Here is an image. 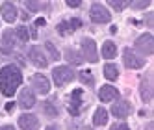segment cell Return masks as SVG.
<instances>
[{
  "mask_svg": "<svg viewBox=\"0 0 154 130\" xmlns=\"http://www.w3.org/2000/svg\"><path fill=\"white\" fill-rule=\"evenodd\" d=\"M20 84H23V73L17 65H4L0 69V91H2V95L13 97Z\"/></svg>",
  "mask_w": 154,
  "mask_h": 130,
  "instance_id": "obj_1",
  "label": "cell"
},
{
  "mask_svg": "<svg viewBox=\"0 0 154 130\" xmlns=\"http://www.w3.org/2000/svg\"><path fill=\"white\" fill-rule=\"evenodd\" d=\"M52 78L56 85H65L69 84L71 80H74V71L71 67H65V65H60L52 71Z\"/></svg>",
  "mask_w": 154,
  "mask_h": 130,
  "instance_id": "obj_2",
  "label": "cell"
},
{
  "mask_svg": "<svg viewBox=\"0 0 154 130\" xmlns=\"http://www.w3.org/2000/svg\"><path fill=\"white\" fill-rule=\"evenodd\" d=\"M134 48H136L139 54H143V56H150V54L154 52V37H152L150 34L139 36V37L136 39Z\"/></svg>",
  "mask_w": 154,
  "mask_h": 130,
  "instance_id": "obj_3",
  "label": "cell"
},
{
  "mask_svg": "<svg viewBox=\"0 0 154 130\" xmlns=\"http://www.w3.org/2000/svg\"><path fill=\"white\" fill-rule=\"evenodd\" d=\"M89 17L93 23L97 24H104V23H109V19H112V15H109V11L102 6V4H93L91 9H89Z\"/></svg>",
  "mask_w": 154,
  "mask_h": 130,
  "instance_id": "obj_4",
  "label": "cell"
},
{
  "mask_svg": "<svg viewBox=\"0 0 154 130\" xmlns=\"http://www.w3.org/2000/svg\"><path fill=\"white\" fill-rule=\"evenodd\" d=\"M82 52H84L85 60L89 61V63H97V61H98V56H97V45H95L93 39H89V37L82 39Z\"/></svg>",
  "mask_w": 154,
  "mask_h": 130,
  "instance_id": "obj_5",
  "label": "cell"
},
{
  "mask_svg": "<svg viewBox=\"0 0 154 130\" xmlns=\"http://www.w3.org/2000/svg\"><path fill=\"white\" fill-rule=\"evenodd\" d=\"M28 58H30V61H32V63L37 65V67H41V69H45L47 65H48L47 56L43 54V50H41L39 47H32V48L28 50Z\"/></svg>",
  "mask_w": 154,
  "mask_h": 130,
  "instance_id": "obj_6",
  "label": "cell"
},
{
  "mask_svg": "<svg viewBox=\"0 0 154 130\" xmlns=\"http://www.w3.org/2000/svg\"><path fill=\"white\" fill-rule=\"evenodd\" d=\"M123 61H125V65H126L128 69H139V67L145 65V60H141L139 56H136L130 48H125V52H123Z\"/></svg>",
  "mask_w": 154,
  "mask_h": 130,
  "instance_id": "obj_7",
  "label": "cell"
},
{
  "mask_svg": "<svg viewBox=\"0 0 154 130\" xmlns=\"http://www.w3.org/2000/svg\"><path fill=\"white\" fill-rule=\"evenodd\" d=\"M32 88L41 95H47L50 91V82H48L47 76H43V74H34V76H32Z\"/></svg>",
  "mask_w": 154,
  "mask_h": 130,
  "instance_id": "obj_8",
  "label": "cell"
},
{
  "mask_svg": "<svg viewBox=\"0 0 154 130\" xmlns=\"http://www.w3.org/2000/svg\"><path fill=\"white\" fill-rule=\"evenodd\" d=\"M82 26V20L80 19H71V20H61L58 24V34L60 36H67L71 32H76Z\"/></svg>",
  "mask_w": 154,
  "mask_h": 130,
  "instance_id": "obj_9",
  "label": "cell"
},
{
  "mask_svg": "<svg viewBox=\"0 0 154 130\" xmlns=\"http://www.w3.org/2000/svg\"><path fill=\"white\" fill-rule=\"evenodd\" d=\"M130 112H132V106H130L126 101H117V102L112 106V115L117 117V119H125V117H128Z\"/></svg>",
  "mask_w": 154,
  "mask_h": 130,
  "instance_id": "obj_10",
  "label": "cell"
},
{
  "mask_svg": "<svg viewBox=\"0 0 154 130\" xmlns=\"http://www.w3.org/2000/svg\"><path fill=\"white\" fill-rule=\"evenodd\" d=\"M15 43H17V37H15V32H11V30H8V32H4V36H2V39H0V50L2 52H6V54H9L13 50V47H15Z\"/></svg>",
  "mask_w": 154,
  "mask_h": 130,
  "instance_id": "obj_11",
  "label": "cell"
},
{
  "mask_svg": "<svg viewBox=\"0 0 154 130\" xmlns=\"http://www.w3.org/2000/svg\"><path fill=\"white\" fill-rule=\"evenodd\" d=\"M19 126L23 130H37L39 128V119L32 113H23L19 117Z\"/></svg>",
  "mask_w": 154,
  "mask_h": 130,
  "instance_id": "obj_12",
  "label": "cell"
},
{
  "mask_svg": "<svg viewBox=\"0 0 154 130\" xmlns=\"http://www.w3.org/2000/svg\"><path fill=\"white\" fill-rule=\"evenodd\" d=\"M19 104L23 106V108H32L35 104V95H34V91H32L30 88H24L23 91H20V95H19Z\"/></svg>",
  "mask_w": 154,
  "mask_h": 130,
  "instance_id": "obj_13",
  "label": "cell"
},
{
  "mask_svg": "<svg viewBox=\"0 0 154 130\" xmlns=\"http://www.w3.org/2000/svg\"><path fill=\"white\" fill-rule=\"evenodd\" d=\"M0 11H2V17H4L6 23H15V19H17V8L11 2H2Z\"/></svg>",
  "mask_w": 154,
  "mask_h": 130,
  "instance_id": "obj_14",
  "label": "cell"
},
{
  "mask_svg": "<svg viewBox=\"0 0 154 130\" xmlns=\"http://www.w3.org/2000/svg\"><path fill=\"white\" fill-rule=\"evenodd\" d=\"M98 97H100V101H104V102L117 101L119 99V91L113 88V85H104V88H100V91H98Z\"/></svg>",
  "mask_w": 154,
  "mask_h": 130,
  "instance_id": "obj_15",
  "label": "cell"
},
{
  "mask_svg": "<svg viewBox=\"0 0 154 130\" xmlns=\"http://www.w3.org/2000/svg\"><path fill=\"white\" fill-rule=\"evenodd\" d=\"M139 89H141L143 101H145V102H150V99H152V85H150L149 76H147V78H143V82H141V85H139Z\"/></svg>",
  "mask_w": 154,
  "mask_h": 130,
  "instance_id": "obj_16",
  "label": "cell"
},
{
  "mask_svg": "<svg viewBox=\"0 0 154 130\" xmlns=\"http://www.w3.org/2000/svg\"><path fill=\"white\" fill-rule=\"evenodd\" d=\"M108 123V112L104 108H97L95 110V115H93V125L97 126H104Z\"/></svg>",
  "mask_w": 154,
  "mask_h": 130,
  "instance_id": "obj_17",
  "label": "cell"
},
{
  "mask_svg": "<svg viewBox=\"0 0 154 130\" xmlns=\"http://www.w3.org/2000/svg\"><path fill=\"white\" fill-rule=\"evenodd\" d=\"M71 106H69V110H71V113H78V106L82 104V91L80 89H74L72 91V95H71Z\"/></svg>",
  "mask_w": 154,
  "mask_h": 130,
  "instance_id": "obj_18",
  "label": "cell"
},
{
  "mask_svg": "<svg viewBox=\"0 0 154 130\" xmlns=\"http://www.w3.org/2000/svg\"><path fill=\"white\" fill-rule=\"evenodd\" d=\"M102 56H104L106 60H112V58L117 56V47H115V43H112V41H106V43H104V47H102Z\"/></svg>",
  "mask_w": 154,
  "mask_h": 130,
  "instance_id": "obj_19",
  "label": "cell"
},
{
  "mask_svg": "<svg viewBox=\"0 0 154 130\" xmlns=\"http://www.w3.org/2000/svg\"><path fill=\"white\" fill-rule=\"evenodd\" d=\"M104 76H106L108 80H117V78H119V69H117V65H113V63L104 65Z\"/></svg>",
  "mask_w": 154,
  "mask_h": 130,
  "instance_id": "obj_20",
  "label": "cell"
},
{
  "mask_svg": "<svg viewBox=\"0 0 154 130\" xmlns=\"http://www.w3.org/2000/svg\"><path fill=\"white\" fill-rule=\"evenodd\" d=\"M65 58H67L71 63H74V65L82 63V56H80V54L76 52L74 48H67V50H65Z\"/></svg>",
  "mask_w": 154,
  "mask_h": 130,
  "instance_id": "obj_21",
  "label": "cell"
},
{
  "mask_svg": "<svg viewBox=\"0 0 154 130\" xmlns=\"http://www.w3.org/2000/svg\"><path fill=\"white\" fill-rule=\"evenodd\" d=\"M15 37H17L20 43H26V41L30 39V34H28L26 26H19V28H17V32H15Z\"/></svg>",
  "mask_w": 154,
  "mask_h": 130,
  "instance_id": "obj_22",
  "label": "cell"
},
{
  "mask_svg": "<svg viewBox=\"0 0 154 130\" xmlns=\"http://www.w3.org/2000/svg\"><path fill=\"white\" fill-rule=\"evenodd\" d=\"M24 6H26L28 9H32V11H37V9H45V8H48L47 2H30V0H26Z\"/></svg>",
  "mask_w": 154,
  "mask_h": 130,
  "instance_id": "obj_23",
  "label": "cell"
},
{
  "mask_svg": "<svg viewBox=\"0 0 154 130\" xmlns=\"http://www.w3.org/2000/svg\"><path fill=\"white\" fill-rule=\"evenodd\" d=\"M45 47H47V50H48V54H50V58H52V60H60V58H61V56H60V52H58V48L54 47L50 41H47V45H45Z\"/></svg>",
  "mask_w": 154,
  "mask_h": 130,
  "instance_id": "obj_24",
  "label": "cell"
},
{
  "mask_svg": "<svg viewBox=\"0 0 154 130\" xmlns=\"http://www.w3.org/2000/svg\"><path fill=\"white\" fill-rule=\"evenodd\" d=\"M80 80L85 82L87 85H93V84H95V78H93V74H91L89 71H82V73H80Z\"/></svg>",
  "mask_w": 154,
  "mask_h": 130,
  "instance_id": "obj_25",
  "label": "cell"
},
{
  "mask_svg": "<svg viewBox=\"0 0 154 130\" xmlns=\"http://www.w3.org/2000/svg\"><path fill=\"white\" fill-rule=\"evenodd\" d=\"M43 108H45V113H47L48 117H56V115H58V110L54 108V104H50V102H45V106H43Z\"/></svg>",
  "mask_w": 154,
  "mask_h": 130,
  "instance_id": "obj_26",
  "label": "cell"
},
{
  "mask_svg": "<svg viewBox=\"0 0 154 130\" xmlns=\"http://www.w3.org/2000/svg\"><path fill=\"white\" fill-rule=\"evenodd\" d=\"M147 6H150V0H137V2H132V8L134 9H143Z\"/></svg>",
  "mask_w": 154,
  "mask_h": 130,
  "instance_id": "obj_27",
  "label": "cell"
},
{
  "mask_svg": "<svg viewBox=\"0 0 154 130\" xmlns=\"http://www.w3.org/2000/svg\"><path fill=\"white\" fill-rule=\"evenodd\" d=\"M126 4H128V2H117V0H109V6H112V8H115L117 11H121V9H125V8H126Z\"/></svg>",
  "mask_w": 154,
  "mask_h": 130,
  "instance_id": "obj_28",
  "label": "cell"
},
{
  "mask_svg": "<svg viewBox=\"0 0 154 130\" xmlns=\"http://www.w3.org/2000/svg\"><path fill=\"white\" fill-rule=\"evenodd\" d=\"M109 130H130V128H128L126 125H113Z\"/></svg>",
  "mask_w": 154,
  "mask_h": 130,
  "instance_id": "obj_29",
  "label": "cell"
},
{
  "mask_svg": "<svg viewBox=\"0 0 154 130\" xmlns=\"http://www.w3.org/2000/svg\"><path fill=\"white\" fill-rule=\"evenodd\" d=\"M71 8H78L80 6V0H69V2H67Z\"/></svg>",
  "mask_w": 154,
  "mask_h": 130,
  "instance_id": "obj_30",
  "label": "cell"
},
{
  "mask_svg": "<svg viewBox=\"0 0 154 130\" xmlns=\"http://www.w3.org/2000/svg\"><path fill=\"white\" fill-rule=\"evenodd\" d=\"M0 130H15L11 125H6V126H0Z\"/></svg>",
  "mask_w": 154,
  "mask_h": 130,
  "instance_id": "obj_31",
  "label": "cell"
},
{
  "mask_svg": "<svg viewBox=\"0 0 154 130\" xmlns=\"http://www.w3.org/2000/svg\"><path fill=\"white\" fill-rule=\"evenodd\" d=\"M35 24H37V26H43V24H45V19H37Z\"/></svg>",
  "mask_w": 154,
  "mask_h": 130,
  "instance_id": "obj_32",
  "label": "cell"
},
{
  "mask_svg": "<svg viewBox=\"0 0 154 130\" xmlns=\"http://www.w3.org/2000/svg\"><path fill=\"white\" fill-rule=\"evenodd\" d=\"M47 130H60V128H58V126H54V125H52V126H47Z\"/></svg>",
  "mask_w": 154,
  "mask_h": 130,
  "instance_id": "obj_33",
  "label": "cell"
},
{
  "mask_svg": "<svg viewBox=\"0 0 154 130\" xmlns=\"http://www.w3.org/2000/svg\"><path fill=\"white\" fill-rule=\"evenodd\" d=\"M87 130H91V128H87Z\"/></svg>",
  "mask_w": 154,
  "mask_h": 130,
  "instance_id": "obj_34",
  "label": "cell"
}]
</instances>
